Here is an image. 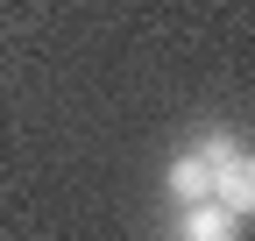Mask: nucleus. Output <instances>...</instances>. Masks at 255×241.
Segmentation results:
<instances>
[{"instance_id":"nucleus-3","label":"nucleus","mask_w":255,"mask_h":241,"mask_svg":"<svg viewBox=\"0 0 255 241\" xmlns=\"http://www.w3.org/2000/svg\"><path fill=\"white\" fill-rule=\"evenodd\" d=\"M163 185L184 199V206H199V199H213V170H206V156L191 149V156H177L170 170H163Z\"/></svg>"},{"instance_id":"nucleus-2","label":"nucleus","mask_w":255,"mask_h":241,"mask_svg":"<svg viewBox=\"0 0 255 241\" xmlns=\"http://www.w3.org/2000/svg\"><path fill=\"white\" fill-rule=\"evenodd\" d=\"M184 241H241V220L227 213V206H213V199H199V206H184V227H177Z\"/></svg>"},{"instance_id":"nucleus-1","label":"nucleus","mask_w":255,"mask_h":241,"mask_svg":"<svg viewBox=\"0 0 255 241\" xmlns=\"http://www.w3.org/2000/svg\"><path fill=\"white\" fill-rule=\"evenodd\" d=\"M199 156L213 170V206H227V213L248 227V213H255V163H248V149L227 142V135H213V142H199Z\"/></svg>"}]
</instances>
